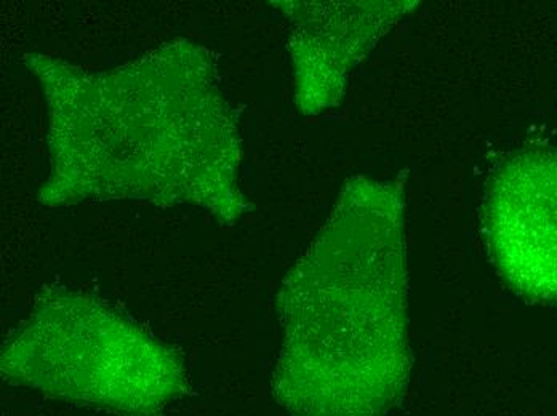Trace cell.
<instances>
[{
  "label": "cell",
  "mask_w": 557,
  "mask_h": 416,
  "mask_svg": "<svg viewBox=\"0 0 557 416\" xmlns=\"http://www.w3.org/2000/svg\"><path fill=\"white\" fill-rule=\"evenodd\" d=\"M406 198L355 178L285 280L276 394L292 416H385L409 383Z\"/></svg>",
  "instance_id": "6da1fadb"
},
{
  "label": "cell",
  "mask_w": 557,
  "mask_h": 416,
  "mask_svg": "<svg viewBox=\"0 0 557 416\" xmlns=\"http://www.w3.org/2000/svg\"><path fill=\"white\" fill-rule=\"evenodd\" d=\"M482 231L516 293L557 303V151H524L503 162L485 191Z\"/></svg>",
  "instance_id": "7a4b0ae2"
},
{
  "label": "cell",
  "mask_w": 557,
  "mask_h": 416,
  "mask_svg": "<svg viewBox=\"0 0 557 416\" xmlns=\"http://www.w3.org/2000/svg\"><path fill=\"white\" fill-rule=\"evenodd\" d=\"M418 3H284L295 25L292 49L301 110L319 113L334 106L349 71Z\"/></svg>",
  "instance_id": "3957f363"
}]
</instances>
